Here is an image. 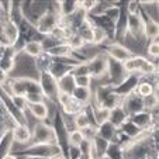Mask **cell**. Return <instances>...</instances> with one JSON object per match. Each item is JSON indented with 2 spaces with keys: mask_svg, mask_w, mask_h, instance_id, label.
I'll list each match as a JSON object with an SVG mask.
<instances>
[{
  "mask_svg": "<svg viewBox=\"0 0 159 159\" xmlns=\"http://www.w3.org/2000/svg\"><path fill=\"white\" fill-rule=\"evenodd\" d=\"M58 16L59 14H55V13H44V14L39 17L38 23H37V28H38L42 34L49 35L58 25V20H59Z\"/></svg>",
  "mask_w": 159,
  "mask_h": 159,
  "instance_id": "obj_4",
  "label": "cell"
},
{
  "mask_svg": "<svg viewBox=\"0 0 159 159\" xmlns=\"http://www.w3.org/2000/svg\"><path fill=\"white\" fill-rule=\"evenodd\" d=\"M90 124H92L90 123V118H89V116H87V113L84 110L73 116V127H75V129L82 131L83 128L89 127Z\"/></svg>",
  "mask_w": 159,
  "mask_h": 159,
  "instance_id": "obj_16",
  "label": "cell"
},
{
  "mask_svg": "<svg viewBox=\"0 0 159 159\" xmlns=\"http://www.w3.org/2000/svg\"><path fill=\"white\" fill-rule=\"evenodd\" d=\"M99 2H94V0H84V2H79V9L84 13L92 11L93 9H96Z\"/></svg>",
  "mask_w": 159,
  "mask_h": 159,
  "instance_id": "obj_23",
  "label": "cell"
},
{
  "mask_svg": "<svg viewBox=\"0 0 159 159\" xmlns=\"http://www.w3.org/2000/svg\"><path fill=\"white\" fill-rule=\"evenodd\" d=\"M153 90H155V87H153V84H151L149 82H139V83L137 84V87H135V94H137L139 99H147V97L155 94Z\"/></svg>",
  "mask_w": 159,
  "mask_h": 159,
  "instance_id": "obj_14",
  "label": "cell"
},
{
  "mask_svg": "<svg viewBox=\"0 0 159 159\" xmlns=\"http://www.w3.org/2000/svg\"><path fill=\"white\" fill-rule=\"evenodd\" d=\"M31 141L34 145H52L54 142H57V131L51 125L38 123L34 127Z\"/></svg>",
  "mask_w": 159,
  "mask_h": 159,
  "instance_id": "obj_1",
  "label": "cell"
},
{
  "mask_svg": "<svg viewBox=\"0 0 159 159\" xmlns=\"http://www.w3.org/2000/svg\"><path fill=\"white\" fill-rule=\"evenodd\" d=\"M13 141L18 142V144H28L33 138V131L27 124H17L11 132Z\"/></svg>",
  "mask_w": 159,
  "mask_h": 159,
  "instance_id": "obj_7",
  "label": "cell"
},
{
  "mask_svg": "<svg viewBox=\"0 0 159 159\" xmlns=\"http://www.w3.org/2000/svg\"><path fill=\"white\" fill-rule=\"evenodd\" d=\"M144 17L139 13L137 14H129L127 18V28L129 31V35L132 38L139 39L141 37H144Z\"/></svg>",
  "mask_w": 159,
  "mask_h": 159,
  "instance_id": "obj_3",
  "label": "cell"
},
{
  "mask_svg": "<svg viewBox=\"0 0 159 159\" xmlns=\"http://www.w3.org/2000/svg\"><path fill=\"white\" fill-rule=\"evenodd\" d=\"M108 61L110 58H107L104 54H100L96 55L94 58L90 59V62H87V66H89V70H90V76L92 78H100V76L106 75L108 69Z\"/></svg>",
  "mask_w": 159,
  "mask_h": 159,
  "instance_id": "obj_2",
  "label": "cell"
},
{
  "mask_svg": "<svg viewBox=\"0 0 159 159\" xmlns=\"http://www.w3.org/2000/svg\"><path fill=\"white\" fill-rule=\"evenodd\" d=\"M92 76L90 75H84V76H76L75 78V86L76 87H82V89H90L92 86Z\"/></svg>",
  "mask_w": 159,
  "mask_h": 159,
  "instance_id": "obj_22",
  "label": "cell"
},
{
  "mask_svg": "<svg viewBox=\"0 0 159 159\" xmlns=\"http://www.w3.org/2000/svg\"><path fill=\"white\" fill-rule=\"evenodd\" d=\"M72 54V49L68 44H57L55 47H52L51 49L47 51L48 57H55V58H66Z\"/></svg>",
  "mask_w": 159,
  "mask_h": 159,
  "instance_id": "obj_13",
  "label": "cell"
},
{
  "mask_svg": "<svg viewBox=\"0 0 159 159\" xmlns=\"http://www.w3.org/2000/svg\"><path fill=\"white\" fill-rule=\"evenodd\" d=\"M93 113H94V118H96V121H97V125H102V124L108 121V117H110V110H108V108L99 107V106H97Z\"/></svg>",
  "mask_w": 159,
  "mask_h": 159,
  "instance_id": "obj_21",
  "label": "cell"
},
{
  "mask_svg": "<svg viewBox=\"0 0 159 159\" xmlns=\"http://www.w3.org/2000/svg\"><path fill=\"white\" fill-rule=\"evenodd\" d=\"M24 54L30 58H38L39 55H42L44 52V48H42L41 41H28L27 44L24 45Z\"/></svg>",
  "mask_w": 159,
  "mask_h": 159,
  "instance_id": "obj_12",
  "label": "cell"
},
{
  "mask_svg": "<svg viewBox=\"0 0 159 159\" xmlns=\"http://www.w3.org/2000/svg\"><path fill=\"white\" fill-rule=\"evenodd\" d=\"M147 62V58L142 57V55H132L131 58H128L127 61H124L121 65H123V69L127 75H131V73H139L142 65Z\"/></svg>",
  "mask_w": 159,
  "mask_h": 159,
  "instance_id": "obj_9",
  "label": "cell"
},
{
  "mask_svg": "<svg viewBox=\"0 0 159 159\" xmlns=\"http://www.w3.org/2000/svg\"><path fill=\"white\" fill-rule=\"evenodd\" d=\"M68 142L72 145V148H79L84 142V137L82 134V131L79 129H72L68 135Z\"/></svg>",
  "mask_w": 159,
  "mask_h": 159,
  "instance_id": "obj_18",
  "label": "cell"
},
{
  "mask_svg": "<svg viewBox=\"0 0 159 159\" xmlns=\"http://www.w3.org/2000/svg\"><path fill=\"white\" fill-rule=\"evenodd\" d=\"M107 39V33L103 27L100 25H93V39H92V45H100Z\"/></svg>",
  "mask_w": 159,
  "mask_h": 159,
  "instance_id": "obj_19",
  "label": "cell"
},
{
  "mask_svg": "<svg viewBox=\"0 0 159 159\" xmlns=\"http://www.w3.org/2000/svg\"><path fill=\"white\" fill-rule=\"evenodd\" d=\"M3 37L9 47H14V44L20 38V28L13 20H9L3 25Z\"/></svg>",
  "mask_w": 159,
  "mask_h": 159,
  "instance_id": "obj_8",
  "label": "cell"
},
{
  "mask_svg": "<svg viewBox=\"0 0 159 159\" xmlns=\"http://www.w3.org/2000/svg\"><path fill=\"white\" fill-rule=\"evenodd\" d=\"M75 78L72 73H65V75L58 78V89L59 93H66V94H72L73 89H75Z\"/></svg>",
  "mask_w": 159,
  "mask_h": 159,
  "instance_id": "obj_11",
  "label": "cell"
},
{
  "mask_svg": "<svg viewBox=\"0 0 159 159\" xmlns=\"http://www.w3.org/2000/svg\"><path fill=\"white\" fill-rule=\"evenodd\" d=\"M158 23L156 21H152L148 18L147 21H144V37L145 38H149L151 41L152 39H158Z\"/></svg>",
  "mask_w": 159,
  "mask_h": 159,
  "instance_id": "obj_15",
  "label": "cell"
},
{
  "mask_svg": "<svg viewBox=\"0 0 159 159\" xmlns=\"http://www.w3.org/2000/svg\"><path fill=\"white\" fill-rule=\"evenodd\" d=\"M128 118H129V116L127 114V111L124 110V107H123V103H121V104L116 106L114 108H111V110H110L108 123H110L111 125L117 129V128H120L121 125H124V124L127 123V120H128Z\"/></svg>",
  "mask_w": 159,
  "mask_h": 159,
  "instance_id": "obj_6",
  "label": "cell"
},
{
  "mask_svg": "<svg viewBox=\"0 0 159 159\" xmlns=\"http://www.w3.org/2000/svg\"><path fill=\"white\" fill-rule=\"evenodd\" d=\"M72 97L79 102L80 104H87L92 97V93H90V89H82V87H75L72 92Z\"/></svg>",
  "mask_w": 159,
  "mask_h": 159,
  "instance_id": "obj_17",
  "label": "cell"
},
{
  "mask_svg": "<svg viewBox=\"0 0 159 159\" xmlns=\"http://www.w3.org/2000/svg\"><path fill=\"white\" fill-rule=\"evenodd\" d=\"M52 159H66V158H63L62 155H57V156H54V158Z\"/></svg>",
  "mask_w": 159,
  "mask_h": 159,
  "instance_id": "obj_27",
  "label": "cell"
},
{
  "mask_svg": "<svg viewBox=\"0 0 159 159\" xmlns=\"http://www.w3.org/2000/svg\"><path fill=\"white\" fill-rule=\"evenodd\" d=\"M147 54L149 55L151 58H158V55H159L158 39H152V41H151V44L148 45V48H147Z\"/></svg>",
  "mask_w": 159,
  "mask_h": 159,
  "instance_id": "obj_24",
  "label": "cell"
},
{
  "mask_svg": "<svg viewBox=\"0 0 159 159\" xmlns=\"http://www.w3.org/2000/svg\"><path fill=\"white\" fill-rule=\"evenodd\" d=\"M66 44L69 45L72 51H76V49H83L84 45H86V42H84L83 38H82V37L75 31V33L68 38V42H66Z\"/></svg>",
  "mask_w": 159,
  "mask_h": 159,
  "instance_id": "obj_20",
  "label": "cell"
},
{
  "mask_svg": "<svg viewBox=\"0 0 159 159\" xmlns=\"http://www.w3.org/2000/svg\"><path fill=\"white\" fill-rule=\"evenodd\" d=\"M7 79H9V73H6L3 69H0V84H4Z\"/></svg>",
  "mask_w": 159,
  "mask_h": 159,
  "instance_id": "obj_25",
  "label": "cell"
},
{
  "mask_svg": "<svg viewBox=\"0 0 159 159\" xmlns=\"http://www.w3.org/2000/svg\"><path fill=\"white\" fill-rule=\"evenodd\" d=\"M3 159H18V158L14 155H11V153H7L6 156H3Z\"/></svg>",
  "mask_w": 159,
  "mask_h": 159,
  "instance_id": "obj_26",
  "label": "cell"
},
{
  "mask_svg": "<svg viewBox=\"0 0 159 159\" xmlns=\"http://www.w3.org/2000/svg\"><path fill=\"white\" fill-rule=\"evenodd\" d=\"M27 108L30 110V113L34 116V118H37L38 121H44L48 118L49 116V108L45 102L39 103H28Z\"/></svg>",
  "mask_w": 159,
  "mask_h": 159,
  "instance_id": "obj_10",
  "label": "cell"
},
{
  "mask_svg": "<svg viewBox=\"0 0 159 159\" xmlns=\"http://www.w3.org/2000/svg\"><path fill=\"white\" fill-rule=\"evenodd\" d=\"M107 54H108V57H110L111 61L118 62V63H123L124 61H127L128 58H131L132 55H134L128 48H125L123 44H117V42L108 45Z\"/></svg>",
  "mask_w": 159,
  "mask_h": 159,
  "instance_id": "obj_5",
  "label": "cell"
}]
</instances>
